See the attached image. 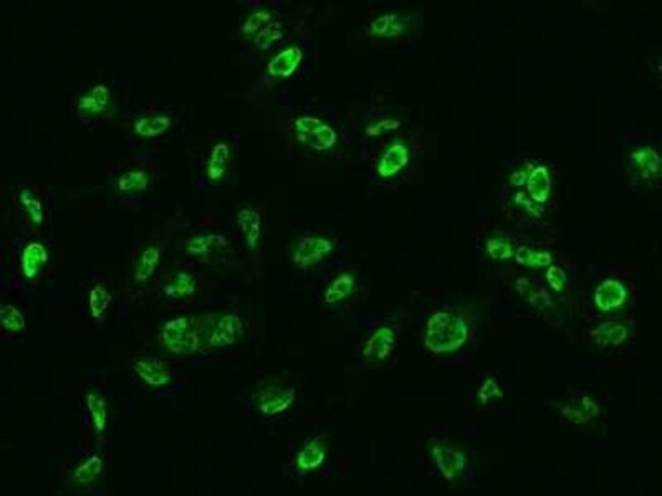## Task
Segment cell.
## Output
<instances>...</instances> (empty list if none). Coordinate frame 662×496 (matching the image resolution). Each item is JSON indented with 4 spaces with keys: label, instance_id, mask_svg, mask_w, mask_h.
<instances>
[{
    "label": "cell",
    "instance_id": "1",
    "mask_svg": "<svg viewBox=\"0 0 662 496\" xmlns=\"http://www.w3.org/2000/svg\"><path fill=\"white\" fill-rule=\"evenodd\" d=\"M467 337L468 329L461 318L438 313L429 320L425 342L433 352L446 353L460 348Z\"/></svg>",
    "mask_w": 662,
    "mask_h": 496
},
{
    "label": "cell",
    "instance_id": "2",
    "mask_svg": "<svg viewBox=\"0 0 662 496\" xmlns=\"http://www.w3.org/2000/svg\"><path fill=\"white\" fill-rule=\"evenodd\" d=\"M202 326L196 317H177L166 322L162 330V341L175 354H192L202 343Z\"/></svg>",
    "mask_w": 662,
    "mask_h": 496
},
{
    "label": "cell",
    "instance_id": "3",
    "mask_svg": "<svg viewBox=\"0 0 662 496\" xmlns=\"http://www.w3.org/2000/svg\"><path fill=\"white\" fill-rule=\"evenodd\" d=\"M296 131L301 142L317 151L328 150L337 140L334 131L316 118H300L296 122Z\"/></svg>",
    "mask_w": 662,
    "mask_h": 496
},
{
    "label": "cell",
    "instance_id": "4",
    "mask_svg": "<svg viewBox=\"0 0 662 496\" xmlns=\"http://www.w3.org/2000/svg\"><path fill=\"white\" fill-rule=\"evenodd\" d=\"M332 243L320 237H307L298 243L293 254V263L300 267H310L323 260L332 250Z\"/></svg>",
    "mask_w": 662,
    "mask_h": 496
},
{
    "label": "cell",
    "instance_id": "5",
    "mask_svg": "<svg viewBox=\"0 0 662 496\" xmlns=\"http://www.w3.org/2000/svg\"><path fill=\"white\" fill-rule=\"evenodd\" d=\"M243 322L236 315H225L219 318L208 338V344L213 348H223L236 343L243 335Z\"/></svg>",
    "mask_w": 662,
    "mask_h": 496
},
{
    "label": "cell",
    "instance_id": "6",
    "mask_svg": "<svg viewBox=\"0 0 662 496\" xmlns=\"http://www.w3.org/2000/svg\"><path fill=\"white\" fill-rule=\"evenodd\" d=\"M627 292L620 282L606 280L598 286L595 292V302L602 311L619 308L626 300Z\"/></svg>",
    "mask_w": 662,
    "mask_h": 496
},
{
    "label": "cell",
    "instance_id": "7",
    "mask_svg": "<svg viewBox=\"0 0 662 496\" xmlns=\"http://www.w3.org/2000/svg\"><path fill=\"white\" fill-rule=\"evenodd\" d=\"M238 224L244 235L245 243L251 249H256L261 240V217L255 208H241L238 214Z\"/></svg>",
    "mask_w": 662,
    "mask_h": 496
},
{
    "label": "cell",
    "instance_id": "8",
    "mask_svg": "<svg viewBox=\"0 0 662 496\" xmlns=\"http://www.w3.org/2000/svg\"><path fill=\"white\" fill-rule=\"evenodd\" d=\"M229 247V241L223 235L205 234L194 237L187 242L186 248L188 254L198 258H209L214 252Z\"/></svg>",
    "mask_w": 662,
    "mask_h": 496
},
{
    "label": "cell",
    "instance_id": "9",
    "mask_svg": "<svg viewBox=\"0 0 662 496\" xmlns=\"http://www.w3.org/2000/svg\"><path fill=\"white\" fill-rule=\"evenodd\" d=\"M48 252L41 243L32 242L24 248L22 254V269L27 279H34L38 275L44 265L47 263Z\"/></svg>",
    "mask_w": 662,
    "mask_h": 496
},
{
    "label": "cell",
    "instance_id": "10",
    "mask_svg": "<svg viewBox=\"0 0 662 496\" xmlns=\"http://www.w3.org/2000/svg\"><path fill=\"white\" fill-rule=\"evenodd\" d=\"M433 454L439 469L449 479L455 478L464 467L465 460L462 454L447 445H436Z\"/></svg>",
    "mask_w": 662,
    "mask_h": 496
},
{
    "label": "cell",
    "instance_id": "11",
    "mask_svg": "<svg viewBox=\"0 0 662 496\" xmlns=\"http://www.w3.org/2000/svg\"><path fill=\"white\" fill-rule=\"evenodd\" d=\"M301 58L302 53L298 48L291 47L282 50L269 63V74L273 76H282V78L291 76L297 69Z\"/></svg>",
    "mask_w": 662,
    "mask_h": 496
},
{
    "label": "cell",
    "instance_id": "12",
    "mask_svg": "<svg viewBox=\"0 0 662 496\" xmlns=\"http://www.w3.org/2000/svg\"><path fill=\"white\" fill-rule=\"evenodd\" d=\"M111 94L105 85H97L79 100V109L87 115L102 113L108 106Z\"/></svg>",
    "mask_w": 662,
    "mask_h": 496
},
{
    "label": "cell",
    "instance_id": "13",
    "mask_svg": "<svg viewBox=\"0 0 662 496\" xmlns=\"http://www.w3.org/2000/svg\"><path fill=\"white\" fill-rule=\"evenodd\" d=\"M134 368L138 375L148 385L160 386L170 383V377L168 370L157 362L141 360L135 364Z\"/></svg>",
    "mask_w": 662,
    "mask_h": 496
},
{
    "label": "cell",
    "instance_id": "14",
    "mask_svg": "<svg viewBox=\"0 0 662 496\" xmlns=\"http://www.w3.org/2000/svg\"><path fill=\"white\" fill-rule=\"evenodd\" d=\"M229 146L225 142H220L214 146L210 154L207 164V175L213 181L220 180L225 176L227 166L229 161Z\"/></svg>",
    "mask_w": 662,
    "mask_h": 496
},
{
    "label": "cell",
    "instance_id": "15",
    "mask_svg": "<svg viewBox=\"0 0 662 496\" xmlns=\"http://www.w3.org/2000/svg\"><path fill=\"white\" fill-rule=\"evenodd\" d=\"M596 343L602 346H609V345H620L626 341L628 337V331L622 324L617 322H605L602 326H598L592 331Z\"/></svg>",
    "mask_w": 662,
    "mask_h": 496
},
{
    "label": "cell",
    "instance_id": "16",
    "mask_svg": "<svg viewBox=\"0 0 662 496\" xmlns=\"http://www.w3.org/2000/svg\"><path fill=\"white\" fill-rule=\"evenodd\" d=\"M172 122L166 115H155L138 119L134 124L136 133L144 138L159 137L170 127Z\"/></svg>",
    "mask_w": 662,
    "mask_h": 496
},
{
    "label": "cell",
    "instance_id": "17",
    "mask_svg": "<svg viewBox=\"0 0 662 496\" xmlns=\"http://www.w3.org/2000/svg\"><path fill=\"white\" fill-rule=\"evenodd\" d=\"M160 251L156 247H149L142 252L135 269V278L139 282L148 280L159 267Z\"/></svg>",
    "mask_w": 662,
    "mask_h": 496
},
{
    "label": "cell",
    "instance_id": "18",
    "mask_svg": "<svg viewBox=\"0 0 662 496\" xmlns=\"http://www.w3.org/2000/svg\"><path fill=\"white\" fill-rule=\"evenodd\" d=\"M196 290V280L194 276L186 272H181L175 280L164 288V293L172 298H181L190 296Z\"/></svg>",
    "mask_w": 662,
    "mask_h": 496
},
{
    "label": "cell",
    "instance_id": "19",
    "mask_svg": "<svg viewBox=\"0 0 662 496\" xmlns=\"http://www.w3.org/2000/svg\"><path fill=\"white\" fill-rule=\"evenodd\" d=\"M355 286V279L352 275L345 274L335 279L325 292L326 301L330 304L339 301L352 294Z\"/></svg>",
    "mask_w": 662,
    "mask_h": 496
},
{
    "label": "cell",
    "instance_id": "20",
    "mask_svg": "<svg viewBox=\"0 0 662 496\" xmlns=\"http://www.w3.org/2000/svg\"><path fill=\"white\" fill-rule=\"evenodd\" d=\"M148 184V175L139 170L129 171L118 179V188L122 192H142L146 190Z\"/></svg>",
    "mask_w": 662,
    "mask_h": 496
},
{
    "label": "cell",
    "instance_id": "21",
    "mask_svg": "<svg viewBox=\"0 0 662 496\" xmlns=\"http://www.w3.org/2000/svg\"><path fill=\"white\" fill-rule=\"evenodd\" d=\"M87 405L97 432L104 430L106 425V403L97 392H91L87 397Z\"/></svg>",
    "mask_w": 662,
    "mask_h": 496
},
{
    "label": "cell",
    "instance_id": "22",
    "mask_svg": "<svg viewBox=\"0 0 662 496\" xmlns=\"http://www.w3.org/2000/svg\"><path fill=\"white\" fill-rule=\"evenodd\" d=\"M391 342V333L387 329H382L377 331L368 342L365 354L367 356L383 357L387 355Z\"/></svg>",
    "mask_w": 662,
    "mask_h": 496
},
{
    "label": "cell",
    "instance_id": "23",
    "mask_svg": "<svg viewBox=\"0 0 662 496\" xmlns=\"http://www.w3.org/2000/svg\"><path fill=\"white\" fill-rule=\"evenodd\" d=\"M2 326L10 331H19L26 326V320L19 309L10 304H2L0 308Z\"/></svg>",
    "mask_w": 662,
    "mask_h": 496
},
{
    "label": "cell",
    "instance_id": "24",
    "mask_svg": "<svg viewBox=\"0 0 662 496\" xmlns=\"http://www.w3.org/2000/svg\"><path fill=\"white\" fill-rule=\"evenodd\" d=\"M111 301V295L104 287L98 284L90 293L89 305L92 317L99 318L104 313Z\"/></svg>",
    "mask_w": 662,
    "mask_h": 496
},
{
    "label": "cell",
    "instance_id": "25",
    "mask_svg": "<svg viewBox=\"0 0 662 496\" xmlns=\"http://www.w3.org/2000/svg\"><path fill=\"white\" fill-rule=\"evenodd\" d=\"M291 402V395L284 392H268L263 396L261 400L260 408L263 412L268 414L280 412L282 409H286V406Z\"/></svg>",
    "mask_w": 662,
    "mask_h": 496
},
{
    "label": "cell",
    "instance_id": "26",
    "mask_svg": "<svg viewBox=\"0 0 662 496\" xmlns=\"http://www.w3.org/2000/svg\"><path fill=\"white\" fill-rule=\"evenodd\" d=\"M517 261L526 267H541L549 265L552 258L548 252L535 251L530 248L521 247L517 252Z\"/></svg>",
    "mask_w": 662,
    "mask_h": 496
},
{
    "label": "cell",
    "instance_id": "27",
    "mask_svg": "<svg viewBox=\"0 0 662 496\" xmlns=\"http://www.w3.org/2000/svg\"><path fill=\"white\" fill-rule=\"evenodd\" d=\"M323 458L324 449L321 443L313 441L300 454L298 463L302 469H313L321 464Z\"/></svg>",
    "mask_w": 662,
    "mask_h": 496
},
{
    "label": "cell",
    "instance_id": "28",
    "mask_svg": "<svg viewBox=\"0 0 662 496\" xmlns=\"http://www.w3.org/2000/svg\"><path fill=\"white\" fill-rule=\"evenodd\" d=\"M101 471H102V461L98 456H94L76 470L74 477L78 482L87 484L97 478Z\"/></svg>",
    "mask_w": 662,
    "mask_h": 496
},
{
    "label": "cell",
    "instance_id": "29",
    "mask_svg": "<svg viewBox=\"0 0 662 496\" xmlns=\"http://www.w3.org/2000/svg\"><path fill=\"white\" fill-rule=\"evenodd\" d=\"M19 201L27 210L33 223L40 225L43 222V208L40 201L30 190H23L19 195Z\"/></svg>",
    "mask_w": 662,
    "mask_h": 496
},
{
    "label": "cell",
    "instance_id": "30",
    "mask_svg": "<svg viewBox=\"0 0 662 496\" xmlns=\"http://www.w3.org/2000/svg\"><path fill=\"white\" fill-rule=\"evenodd\" d=\"M282 26L280 23H271L258 33L255 44L261 50H266L273 46L274 42L282 38Z\"/></svg>",
    "mask_w": 662,
    "mask_h": 496
},
{
    "label": "cell",
    "instance_id": "31",
    "mask_svg": "<svg viewBox=\"0 0 662 496\" xmlns=\"http://www.w3.org/2000/svg\"><path fill=\"white\" fill-rule=\"evenodd\" d=\"M524 286L519 285V292H521L522 295L527 297V299L529 300V302H531L534 306H543L550 304L549 298L547 293H543V291H537L533 287L531 283L528 282V280H524Z\"/></svg>",
    "mask_w": 662,
    "mask_h": 496
},
{
    "label": "cell",
    "instance_id": "32",
    "mask_svg": "<svg viewBox=\"0 0 662 496\" xmlns=\"http://www.w3.org/2000/svg\"><path fill=\"white\" fill-rule=\"evenodd\" d=\"M271 19V15L266 10H260V12L254 13L253 15L248 17L243 26V31L245 34H253L256 31L259 30L264 24H266Z\"/></svg>",
    "mask_w": 662,
    "mask_h": 496
},
{
    "label": "cell",
    "instance_id": "33",
    "mask_svg": "<svg viewBox=\"0 0 662 496\" xmlns=\"http://www.w3.org/2000/svg\"><path fill=\"white\" fill-rule=\"evenodd\" d=\"M488 252L494 258H508L512 254V247L508 245V243L501 242V241H493L488 243Z\"/></svg>",
    "mask_w": 662,
    "mask_h": 496
},
{
    "label": "cell",
    "instance_id": "34",
    "mask_svg": "<svg viewBox=\"0 0 662 496\" xmlns=\"http://www.w3.org/2000/svg\"><path fill=\"white\" fill-rule=\"evenodd\" d=\"M547 280L552 288L556 290V291H560L563 285L565 284L567 276L560 267H551L547 272Z\"/></svg>",
    "mask_w": 662,
    "mask_h": 496
}]
</instances>
